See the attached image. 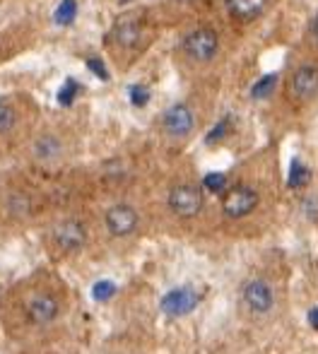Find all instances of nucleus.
<instances>
[{
    "mask_svg": "<svg viewBox=\"0 0 318 354\" xmlns=\"http://www.w3.org/2000/svg\"><path fill=\"white\" fill-rule=\"evenodd\" d=\"M73 294L51 268L34 270L0 297V328L19 350L51 345L71 316Z\"/></svg>",
    "mask_w": 318,
    "mask_h": 354,
    "instance_id": "nucleus-1",
    "label": "nucleus"
},
{
    "mask_svg": "<svg viewBox=\"0 0 318 354\" xmlns=\"http://www.w3.org/2000/svg\"><path fill=\"white\" fill-rule=\"evenodd\" d=\"M92 227L80 214H61L44 232V251L53 263L80 258L92 248Z\"/></svg>",
    "mask_w": 318,
    "mask_h": 354,
    "instance_id": "nucleus-2",
    "label": "nucleus"
},
{
    "mask_svg": "<svg viewBox=\"0 0 318 354\" xmlns=\"http://www.w3.org/2000/svg\"><path fill=\"white\" fill-rule=\"evenodd\" d=\"M236 311L251 326H265L280 311V289L263 272L243 277L236 289Z\"/></svg>",
    "mask_w": 318,
    "mask_h": 354,
    "instance_id": "nucleus-3",
    "label": "nucleus"
},
{
    "mask_svg": "<svg viewBox=\"0 0 318 354\" xmlns=\"http://www.w3.org/2000/svg\"><path fill=\"white\" fill-rule=\"evenodd\" d=\"M167 210L174 219L181 222H193L205 210V193L203 186L196 181H176L167 191Z\"/></svg>",
    "mask_w": 318,
    "mask_h": 354,
    "instance_id": "nucleus-4",
    "label": "nucleus"
},
{
    "mask_svg": "<svg viewBox=\"0 0 318 354\" xmlns=\"http://www.w3.org/2000/svg\"><path fill=\"white\" fill-rule=\"evenodd\" d=\"M142 214L133 203L118 201L109 205L102 214V229L111 241H128L140 234Z\"/></svg>",
    "mask_w": 318,
    "mask_h": 354,
    "instance_id": "nucleus-5",
    "label": "nucleus"
},
{
    "mask_svg": "<svg viewBox=\"0 0 318 354\" xmlns=\"http://www.w3.org/2000/svg\"><path fill=\"white\" fill-rule=\"evenodd\" d=\"M285 97L292 106H309L318 99V63L301 61L285 80Z\"/></svg>",
    "mask_w": 318,
    "mask_h": 354,
    "instance_id": "nucleus-6",
    "label": "nucleus"
},
{
    "mask_svg": "<svg viewBox=\"0 0 318 354\" xmlns=\"http://www.w3.org/2000/svg\"><path fill=\"white\" fill-rule=\"evenodd\" d=\"M39 212V203L27 188H8L0 196V227H24L32 224Z\"/></svg>",
    "mask_w": 318,
    "mask_h": 354,
    "instance_id": "nucleus-7",
    "label": "nucleus"
},
{
    "mask_svg": "<svg viewBox=\"0 0 318 354\" xmlns=\"http://www.w3.org/2000/svg\"><path fill=\"white\" fill-rule=\"evenodd\" d=\"M258 207H261V191L248 181H238L234 186H230L220 201L222 217L227 222H243Z\"/></svg>",
    "mask_w": 318,
    "mask_h": 354,
    "instance_id": "nucleus-8",
    "label": "nucleus"
},
{
    "mask_svg": "<svg viewBox=\"0 0 318 354\" xmlns=\"http://www.w3.org/2000/svg\"><path fill=\"white\" fill-rule=\"evenodd\" d=\"M178 51L191 66H210L220 56V34L212 27H196L181 39Z\"/></svg>",
    "mask_w": 318,
    "mask_h": 354,
    "instance_id": "nucleus-9",
    "label": "nucleus"
},
{
    "mask_svg": "<svg viewBox=\"0 0 318 354\" xmlns=\"http://www.w3.org/2000/svg\"><path fill=\"white\" fill-rule=\"evenodd\" d=\"M198 116L196 109L186 102H176L159 116V131L169 142H186L196 133Z\"/></svg>",
    "mask_w": 318,
    "mask_h": 354,
    "instance_id": "nucleus-10",
    "label": "nucleus"
},
{
    "mask_svg": "<svg viewBox=\"0 0 318 354\" xmlns=\"http://www.w3.org/2000/svg\"><path fill=\"white\" fill-rule=\"evenodd\" d=\"M29 154H32L34 164H39V167H56L66 157V140L58 133L44 131L29 145Z\"/></svg>",
    "mask_w": 318,
    "mask_h": 354,
    "instance_id": "nucleus-11",
    "label": "nucleus"
},
{
    "mask_svg": "<svg viewBox=\"0 0 318 354\" xmlns=\"http://www.w3.org/2000/svg\"><path fill=\"white\" fill-rule=\"evenodd\" d=\"M142 37H145V27H142L140 19L133 17V15L121 17L111 29L113 44H116V48H121V51H138L142 44Z\"/></svg>",
    "mask_w": 318,
    "mask_h": 354,
    "instance_id": "nucleus-12",
    "label": "nucleus"
},
{
    "mask_svg": "<svg viewBox=\"0 0 318 354\" xmlns=\"http://www.w3.org/2000/svg\"><path fill=\"white\" fill-rule=\"evenodd\" d=\"M230 15L238 22H253V19L263 17L265 10L270 8V0H225Z\"/></svg>",
    "mask_w": 318,
    "mask_h": 354,
    "instance_id": "nucleus-13",
    "label": "nucleus"
},
{
    "mask_svg": "<svg viewBox=\"0 0 318 354\" xmlns=\"http://www.w3.org/2000/svg\"><path fill=\"white\" fill-rule=\"evenodd\" d=\"M15 126H17V109L10 102L0 99V138L10 136L15 131Z\"/></svg>",
    "mask_w": 318,
    "mask_h": 354,
    "instance_id": "nucleus-14",
    "label": "nucleus"
},
{
    "mask_svg": "<svg viewBox=\"0 0 318 354\" xmlns=\"http://www.w3.org/2000/svg\"><path fill=\"white\" fill-rule=\"evenodd\" d=\"M53 17H56V22L63 24V27H66V24H73L77 17V0H61Z\"/></svg>",
    "mask_w": 318,
    "mask_h": 354,
    "instance_id": "nucleus-15",
    "label": "nucleus"
},
{
    "mask_svg": "<svg viewBox=\"0 0 318 354\" xmlns=\"http://www.w3.org/2000/svg\"><path fill=\"white\" fill-rule=\"evenodd\" d=\"M306 44H309L311 51L318 53V12L314 15V19L309 22V29H306Z\"/></svg>",
    "mask_w": 318,
    "mask_h": 354,
    "instance_id": "nucleus-16",
    "label": "nucleus"
},
{
    "mask_svg": "<svg viewBox=\"0 0 318 354\" xmlns=\"http://www.w3.org/2000/svg\"><path fill=\"white\" fill-rule=\"evenodd\" d=\"M19 354H63V352H56L51 345H39V347H27V350H19Z\"/></svg>",
    "mask_w": 318,
    "mask_h": 354,
    "instance_id": "nucleus-17",
    "label": "nucleus"
},
{
    "mask_svg": "<svg viewBox=\"0 0 318 354\" xmlns=\"http://www.w3.org/2000/svg\"><path fill=\"white\" fill-rule=\"evenodd\" d=\"M133 102L145 104L147 102V92H142V87H133Z\"/></svg>",
    "mask_w": 318,
    "mask_h": 354,
    "instance_id": "nucleus-18",
    "label": "nucleus"
},
{
    "mask_svg": "<svg viewBox=\"0 0 318 354\" xmlns=\"http://www.w3.org/2000/svg\"><path fill=\"white\" fill-rule=\"evenodd\" d=\"M89 68H92L97 75H102V77H106V73H104V63L97 61V58H89Z\"/></svg>",
    "mask_w": 318,
    "mask_h": 354,
    "instance_id": "nucleus-19",
    "label": "nucleus"
}]
</instances>
